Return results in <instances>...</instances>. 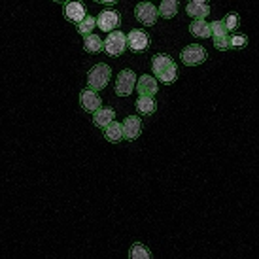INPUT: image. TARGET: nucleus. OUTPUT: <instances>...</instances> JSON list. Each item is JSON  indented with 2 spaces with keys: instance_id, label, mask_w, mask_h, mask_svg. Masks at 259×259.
<instances>
[{
  "instance_id": "nucleus-20",
  "label": "nucleus",
  "mask_w": 259,
  "mask_h": 259,
  "mask_svg": "<svg viewBox=\"0 0 259 259\" xmlns=\"http://www.w3.org/2000/svg\"><path fill=\"white\" fill-rule=\"evenodd\" d=\"M129 257H131V259H151V252L148 250V248H146L144 244H140V242H137V244L131 246Z\"/></svg>"
},
{
  "instance_id": "nucleus-23",
  "label": "nucleus",
  "mask_w": 259,
  "mask_h": 259,
  "mask_svg": "<svg viewBox=\"0 0 259 259\" xmlns=\"http://www.w3.org/2000/svg\"><path fill=\"white\" fill-rule=\"evenodd\" d=\"M229 40H231V50L233 48H244L246 44H248V36H244V34H229Z\"/></svg>"
},
{
  "instance_id": "nucleus-26",
  "label": "nucleus",
  "mask_w": 259,
  "mask_h": 259,
  "mask_svg": "<svg viewBox=\"0 0 259 259\" xmlns=\"http://www.w3.org/2000/svg\"><path fill=\"white\" fill-rule=\"evenodd\" d=\"M95 2H99V4H115L117 0H95Z\"/></svg>"
},
{
  "instance_id": "nucleus-1",
  "label": "nucleus",
  "mask_w": 259,
  "mask_h": 259,
  "mask_svg": "<svg viewBox=\"0 0 259 259\" xmlns=\"http://www.w3.org/2000/svg\"><path fill=\"white\" fill-rule=\"evenodd\" d=\"M151 70L166 85H170V83H174L178 79V66L172 61V57L165 55V53L153 55V59H151Z\"/></svg>"
},
{
  "instance_id": "nucleus-13",
  "label": "nucleus",
  "mask_w": 259,
  "mask_h": 259,
  "mask_svg": "<svg viewBox=\"0 0 259 259\" xmlns=\"http://www.w3.org/2000/svg\"><path fill=\"white\" fill-rule=\"evenodd\" d=\"M114 117L115 112L112 108H99L93 112V123L97 127H101V129H104L110 121H114Z\"/></svg>"
},
{
  "instance_id": "nucleus-5",
  "label": "nucleus",
  "mask_w": 259,
  "mask_h": 259,
  "mask_svg": "<svg viewBox=\"0 0 259 259\" xmlns=\"http://www.w3.org/2000/svg\"><path fill=\"white\" fill-rule=\"evenodd\" d=\"M135 15H137V19L142 25H146V27H151V25H155V21H157L159 17V10L151 2H140V4H137V8H135Z\"/></svg>"
},
{
  "instance_id": "nucleus-21",
  "label": "nucleus",
  "mask_w": 259,
  "mask_h": 259,
  "mask_svg": "<svg viewBox=\"0 0 259 259\" xmlns=\"http://www.w3.org/2000/svg\"><path fill=\"white\" fill-rule=\"evenodd\" d=\"M95 25H97V19L91 17V15H85V17L78 23V32L83 34V36H87V34H91V30L95 29Z\"/></svg>"
},
{
  "instance_id": "nucleus-22",
  "label": "nucleus",
  "mask_w": 259,
  "mask_h": 259,
  "mask_svg": "<svg viewBox=\"0 0 259 259\" xmlns=\"http://www.w3.org/2000/svg\"><path fill=\"white\" fill-rule=\"evenodd\" d=\"M210 32H212V36L229 34V30H227V27H225V23L223 21H212V25H210Z\"/></svg>"
},
{
  "instance_id": "nucleus-19",
  "label": "nucleus",
  "mask_w": 259,
  "mask_h": 259,
  "mask_svg": "<svg viewBox=\"0 0 259 259\" xmlns=\"http://www.w3.org/2000/svg\"><path fill=\"white\" fill-rule=\"evenodd\" d=\"M137 110L142 115H151L157 110V104L153 101V97H140L137 102Z\"/></svg>"
},
{
  "instance_id": "nucleus-16",
  "label": "nucleus",
  "mask_w": 259,
  "mask_h": 259,
  "mask_svg": "<svg viewBox=\"0 0 259 259\" xmlns=\"http://www.w3.org/2000/svg\"><path fill=\"white\" fill-rule=\"evenodd\" d=\"M104 137L108 142H119L123 138V131H121V123L117 121H110L106 127H104Z\"/></svg>"
},
{
  "instance_id": "nucleus-14",
  "label": "nucleus",
  "mask_w": 259,
  "mask_h": 259,
  "mask_svg": "<svg viewBox=\"0 0 259 259\" xmlns=\"http://www.w3.org/2000/svg\"><path fill=\"white\" fill-rule=\"evenodd\" d=\"M189 32L197 38H210V23H206L204 19H193V23L189 25Z\"/></svg>"
},
{
  "instance_id": "nucleus-15",
  "label": "nucleus",
  "mask_w": 259,
  "mask_h": 259,
  "mask_svg": "<svg viewBox=\"0 0 259 259\" xmlns=\"http://www.w3.org/2000/svg\"><path fill=\"white\" fill-rule=\"evenodd\" d=\"M186 12L193 19H204L210 14V6L208 4H199V2H189L186 6Z\"/></svg>"
},
{
  "instance_id": "nucleus-4",
  "label": "nucleus",
  "mask_w": 259,
  "mask_h": 259,
  "mask_svg": "<svg viewBox=\"0 0 259 259\" xmlns=\"http://www.w3.org/2000/svg\"><path fill=\"white\" fill-rule=\"evenodd\" d=\"M206 61V50L199 46V44H191V46H186L182 50V63L187 66H195L201 65Z\"/></svg>"
},
{
  "instance_id": "nucleus-24",
  "label": "nucleus",
  "mask_w": 259,
  "mask_h": 259,
  "mask_svg": "<svg viewBox=\"0 0 259 259\" xmlns=\"http://www.w3.org/2000/svg\"><path fill=\"white\" fill-rule=\"evenodd\" d=\"M214 46H216L218 50H231L229 34H223V36H214Z\"/></svg>"
},
{
  "instance_id": "nucleus-10",
  "label": "nucleus",
  "mask_w": 259,
  "mask_h": 259,
  "mask_svg": "<svg viewBox=\"0 0 259 259\" xmlns=\"http://www.w3.org/2000/svg\"><path fill=\"white\" fill-rule=\"evenodd\" d=\"M123 131V138L125 140H135V138L140 137V131H142V121L137 115H129L121 125Z\"/></svg>"
},
{
  "instance_id": "nucleus-3",
  "label": "nucleus",
  "mask_w": 259,
  "mask_h": 259,
  "mask_svg": "<svg viewBox=\"0 0 259 259\" xmlns=\"http://www.w3.org/2000/svg\"><path fill=\"white\" fill-rule=\"evenodd\" d=\"M127 50V36L123 34L121 30H112L106 36L104 42V51L108 53L110 57H119Z\"/></svg>"
},
{
  "instance_id": "nucleus-17",
  "label": "nucleus",
  "mask_w": 259,
  "mask_h": 259,
  "mask_svg": "<svg viewBox=\"0 0 259 259\" xmlns=\"http://www.w3.org/2000/svg\"><path fill=\"white\" fill-rule=\"evenodd\" d=\"M83 50L87 53H101L104 50V42L97 34H87L85 40H83Z\"/></svg>"
},
{
  "instance_id": "nucleus-27",
  "label": "nucleus",
  "mask_w": 259,
  "mask_h": 259,
  "mask_svg": "<svg viewBox=\"0 0 259 259\" xmlns=\"http://www.w3.org/2000/svg\"><path fill=\"white\" fill-rule=\"evenodd\" d=\"M191 2H199V4H206V0H191Z\"/></svg>"
},
{
  "instance_id": "nucleus-7",
  "label": "nucleus",
  "mask_w": 259,
  "mask_h": 259,
  "mask_svg": "<svg viewBox=\"0 0 259 259\" xmlns=\"http://www.w3.org/2000/svg\"><path fill=\"white\" fill-rule=\"evenodd\" d=\"M148 46H150V36L146 34L144 30L135 29L127 34V48H129L131 51L142 53V51L148 50Z\"/></svg>"
},
{
  "instance_id": "nucleus-18",
  "label": "nucleus",
  "mask_w": 259,
  "mask_h": 259,
  "mask_svg": "<svg viewBox=\"0 0 259 259\" xmlns=\"http://www.w3.org/2000/svg\"><path fill=\"white\" fill-rule=\"evenodd\" d=\"M178 12V0H161V6H159V15L165 17V19H172Z\"/></svg>"
},
{
  "instance_id": "nucleus-11",
  "label": "nucleus",
  "mask_w": 259,
  "mask_h": 259,
  "mask_svg": "<svg viewBox=\"0 0 259 259\" xmlns=\"http://www.w3.org/2000/svg\"><path fill=\"white\" fill-rule=\"evenodd\" d=\"M137 91L140 93V97H153L159 91L157 79L153 78V76H150V74L140 76L137 81Z\"/></svg>"
},
{
  "instance_id": "nucleus-2",
  "label": "nucleus",
  "mask_w": 259,
  "mask_h": 259,
  "mask_svg": "<svg viewBox=\"0 0 259 259\" xmlns=\"http://www.w3.org/2000/svg\"><path fill=\"white\" fill-rule=\"evenodd\" d=\"M110 76H112V68L108 65H97L93 66L89 72H87V83H89V89H95V91H101L108 85Z\"/></svg>"
},
{
  "instance_id": "nucleus-25",
  "label": "nucleus",
  "mask_w": 259,
  "mask_h": 259,
  "mask_svg": "<svg viewBox=\"0 0 259 259\" xmlns=\"http://www.w3.org/2000/svg\"><path fill=\"white\" fill-rule=\"evenodd\" d=\"M238 14H235V12H231L225 19H223V23H225V27H227V30H235L238 27Z\"/></svg>"
},
{
  "instance_id": "nucleus-6",
  "label": "nucleus",
  "mask_w": 259,
  "mask_h": 259,
  "mask_svg": "<svg viewBox=\"0 0 259 259\" xmlns=\"http://www.w3.org/2000/svg\"><path fill=\"white\" fill-rule=\"evenodd\" d=\"M135 83H137V74L133 70H121L119 76H117V81H115V93L119 97H129L135 89Z\"/></svg>"
},
{
  "instance_id": "nucleus-9",
  "label": "nucleus",
  "mask_w": 259,
  "mask_h": 259,
  "mask_svg": "<svg viewBox=\"0 0 259 259\" xmlns=\"http://www.w3.org/2000/svg\"><path fill=\"white\" fill-rule=\"evenodd\" d=\"M79 104H81V108L85 110V112H95V110L101 108V97H99V93L95 91V89H83L81 91V95H79Z\"/></svg>"
},
{
  "instance_id": "nucleus-28",
  "label": "nucleus",
  "mask_w": 259,
  "mask_h": 259,
  "mask_svg": "<svg viewBox=\"0 0 259 259\" xmlns=\"http://www.w3.org/2000/svg\"><path fill=\"white\" fill-rule=\"evenodd\" d=\"M55 2H66V0H55Z\"/></svg>"
},
{
  "instance_id": "nucleus-8",
  "label": "nucleus",
  "mask_w": 259,
  "mask_h": 259,
  "mask_svg": "<svg viewBox=\"0 0 259 259\" xmlns=\"http://www.w3.org/2000/svg\"><path fill=\"white\" fill-rule=\"evenodd\" d=\"M119 21H121V17H119V14L115 10H104L97 17V27L104 30V32H112V30L117 29Z\"/></svg>"
},
{
  "instance_id": "nucleus-12",
  "label": "nucleus",
  "mask_w": 259,
  "mask_h": 259,
  "mask_svg": "<svg viewBox=\"0 0 259 259\" xmlns=\"http://www.w3.org/2000/svg\"><path fill=\"white\" fill-rule=\"evenodd\" d=\"M65 15L70 23H79L87 15L85 6H83L79 0H70V2H66V6H65Z\"/></svg>"
}]
</instances>
